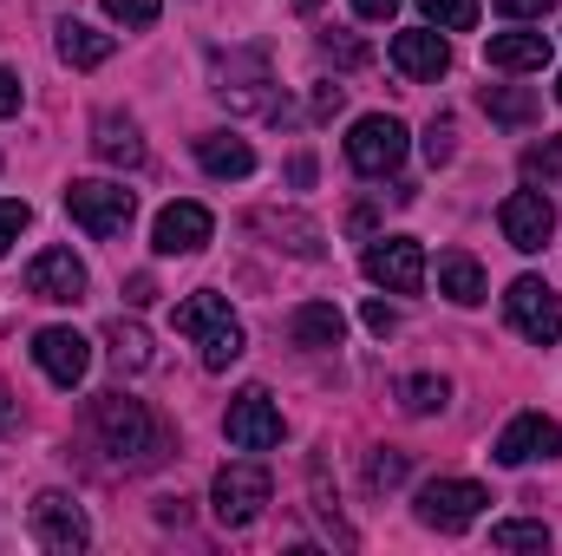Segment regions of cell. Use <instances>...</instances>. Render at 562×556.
<instances>
[{"label":"cell","mask_w":562,"mask_h":556,"mask_svg":"<svg viewBox=\"0 0 562 556\" xmlns=\"http://www.w3.org/2000/svg\"><path fill=\"white\" fill-rule=\"evenodd\" d=\"M92 438L119 458V465H157L164 458V445H170V432L150 419L144 400L132 393H99L92 400Z\"/></svg>","instance_id":"cell-1"},{"label":"cell","mask_w":562,"mask_h":556,"mask_svg":"<svg viewBox=\"0 0 562 556\" xmlns=\"http://www.w3.org/2000/svg\"><path fill=\"white\" fill-rule=\"evenodd\" d=\"M177 334H190V341H196V354H203V367H210V374H229V367L243 360V347H249V334H243L236 308H229L216 288H196L190 301H177Z\"/></svg>","instance_id":"cell-2"},{"label":"cell","mask_w":562,"mask_h":556,"mask_svg":"<svg viewBox=\"0 0 562 556\" xmlns=\"http://www.w3.org/2000/svg\"><path fill=\"white\" fill-rule=\"evenodd\" d=\"M210 92H216L229 112L281 119V92H276V73H269V53H256V46L216 53V66H210Z\"/></svg>","instance_id":"cell-3"},{"label":"cell","mask_w":562,"mask_h":556,"mask_svg":"<svg viewBox=\"0 0 562 556\" xmlns=\"http://www.w3.org/2000/svg\"><path fill=\"white\" fill-rule=\"evenodd\" d=\"M132 210H138V197H132L125 184H105V177H72V184H66V216H72L86 236H99V243L125 236V230H132Z\"/></svg>","instance_id":"cell-4"},{"label":"cell","mask_w":562,"mask_h":556,"mask_svg":"<svg viewBox=\"0 0 562 556\" xmlns=\"http://www.w3.org/2000/svg\"><path fill=\"white\" fill-rule=\"evenodd\" d=\"M269 471L256 465V458H236V465H223L216 471V485H210V504H216V524L223 531H249L262 511H269Z\"/></svg>","instance_id":"cell-5"},{"label":"cell","mask_w":562,"mask_h":556,"mask_svg":"<svg viewBox=\"0 0 562 556\" xmlns=\"http://www.w3.org/2000/svg\"><path fill=\"white\" fill-rule=\"evenodd\" d=\"M484 504H491V491H484V485H471V478H431V485H419V498H413L419 524H425V531H438V537L471 531V524L484 518Z\"/></svg>","instance_id":"cell-6"},{"label":"cell","mask_w":562,"mask_h":556,"mask_svg":"<svg viewBox=\"0 0 562 556\" xmlns=\"http://www.w3.org/2000/svg\"><path fill=\"white\" fill-rule=\"evenodd\" d=\"M504 321L530 341V347H557L562 341V301L557 288L543 276H517L510 288H504Z\"/></svg>","instance_id":"cell-7"},{"label":"cell","mask_w":562,"mask_h":556,"mask_svg":"<svg viewBox=\"0 0 562 556\" xmlns=\"http://www.w3.org/2000/svg\"><path fill=\"white\" fill-rule=\"evenodd\" d=\"M347 164H353L360 177H393V170L406 164V125H400L393 112L360 119V125L347 132Z\"/></svg>","instance_id":"cell-8"},{"label":"cell","mask_w":562,"mask_h":556,"mask_svg":"<svg viewBox=\"0 0 562 556\" xmlns=\"http://www.w3.org/2000/svg\"><path fill=\"white\" fill-rule=\"evenodd\" d=\"M26 518H33V537H40V551H53V556H79L86 544H92V524H86L79 498H66V491H40Z\"/></svg>","instance_id":"cell-9"},{"label":"cell","mask_w":562,"mask_h":556,"mask_svg":"<svg viewBox=\"0 0 562 556\" xmlns=\"http://www.w3.org/2000/svg\"><path fill=\"white\" fill-rule=\"evenodd\" d=\"M497 230H504L510 249L537 256V249H550V236H557V203H550L543 190H510L504 210H497Z\"/></svg>","instance_id":"cell-10"},{"label":"cell","mask_w":562,"mask_h":556,"mask_svg":"<svg viewBox=\"0 0 562 556\" xmlns=\"http://www.w3.org/2000/svg\"><path fill=\"white\" fill-rule=\"evenodd\" d=\"M223 432H229L236 452H269V445H281V407L269 400V387H243L229 400V413H223Z\"/></svg>","instance_id":"cell-11"},{"label":"cell","mask_w":562,"mask_h":556,"mask_svg":"<svg viewBox=\"0 0 562 556\" xmlns=\"http://www.w3.org/2000/svg\"><path fill=\"white\" fill-rule=\"evenodd\" d=\"M360 269H367V281H380V288H393V294H419L425 288V249L413 236H380V243H367Z\"/></svg>","instance_id":"cell-12"},{"label":"cell","mask_w":562,"mask_h":556,"mask_svg":"<svg viewBox=\"0 0 562 556\" xmlns=\"http://www.w3.org/2000/svg\"><path fill=\"white\" fill-rule=\"evenodd\" d=\"M33 360H40V374L53 387H79L92 374V341L79 327H40L33 334Z\"/></svg>","instance_id":"cell-13"},{"label":"cell","mask_w":562,"mask_h":556,"mask_svg":"<svg viewBox=\"0 0 562 556\" xmlns=\"http://www.w3.org/2000/svg\"><path fill=\"white\" fill-rule=\"evenodd\" d=\"M557 452H562V425L550 413H517L491 445L497 465H537V458H557Z\"/></svg>","instance_id":"cell-14"},{"label":"cell","mask_w":562,"mask_h":556,"mask_svg":"<svg viewBox=\"0 0 562 556\" xmlns=\"http://www.w3.org/2000/svg\"><path fill=\"white\" fill-rule=\"evenodd\" d=\"M26 294H33V301H59V308L86 301V263H79L72 249H40V256L26 263Z\"/></svg>","instance_id":"cell-15"},{"label":"cell","mask_w":562,"mask_h":556,"mask_svg":"<svg viewBox=\"0 0 562 556\" xmlns=\"http://www.w3.org/2000/svg\"><path fill=\"white\" fill-rule=\"evenodd\" d=\"M210 210L203 203H164L157 210V223H150V249L157 256H196L203 243H210Z\"/></svg>","instance_id":"cell-16"},{"label":"cell","mask_w":562,"mask_h":556,"mask_svg":"<svg viewBox=\"0 0 562 556\" xmlns=\"http://www.w3.org/2000/svg\"><path fill=\"white\" fill-rule=\"evenodd\" d=\"M393 66L406 79H445L451 73V40L438 26H406V33H393Z\"/></svg>","instance_id":"cell-17"},{"label":"cell","mask_w":562,"mask_h":556,"mask_svg":"<svg viewBox=\"0 0 562 556\" xmlns=\"http://www.w3.org/2000/svg\"><path fill=\"white\" fill-rule=\"evenodd\" d=\"M92 151L105 157V164H119V170H138L144 164V132L132 112H99L92 119Z\"/></svg>","instance_id":"cell-18"},{"label":"cell","mask_w":562,"mask_h":556,"mask_svg":"<svg viewBox=\"0 0 562 556\" xmlns=\"http://www.w3.org/2000/svg\"><path fill=\"white\" fill-rule=\"evenodd\" d=\"M53 46H59V59H66L72 73H92V66H105V59L119 53V40H112V33H99V26H86V20H59Z\"/></svg>","instance_id":"cell-19"},{"label":"cell","mask_w":562,"mask_h":556,"mask_svg":"<svg viewBox=\"0 0 562 556\" xmlns=\"http://www.w3.org/2000/svg\"><path fill=\"white\" fill-rule=\"evenodd\" d=\"M484 59L497 66V73H543L550 66V33H491V46H484Z\"/></svg>","instance_id":"cell-20"},{"label":"cell","mask_w":562,"mask_h":556,"mask_svg":"<svg viewBox=\"0 0 562 556\" xmlns=\"http://www.w3.org/2000/svg\"><path fill=\"white\" fill-rule=\"evenodd\" d=\"M288 334H294V347H340L347 341V314L334 308V301H307V308H294V321H288Z\"/></svg>","instance_id":"cell-21"},{"label":"cell","mask_w":562,"mask_h":556,"mask_svg":"<svg viewBox=\"0 0 562 556\" xmlns=\"http://www.w3.org/2000/svg\"><path fill=\"white\" fill-rule=\"evenodd\" d=\"M438 294L458 301V308H477V301L491 294V288H484V269H477V256L445 249V256H438Z\"/></svg>","instance_id":"cell-22"},{"label":"cell","mask_w":562,"mask_h":556,"mask_svg":"<svg viewBox=\"0 0 562 556\" xmlns=\"http://www.w3.org/2000/svg\"><path fill=\"white\" fill-rule=\"evenodd\" d=\"M196 164L229 184V177H249L256 170V151H249V138H236V132H210V138H196Z\"/></svg>","instance_id":"cell-23"},{"label":"cell","mask_w":562,"mask_h":556,"mask_svg":"<svg viewBox=\"0 0 562 556\" xmlns=\"http://www.w3.org/2000/svg\"><path fill=\"white\" fill-rule=\"evenodd\" d=\"M256 230H262V236H281L288 256L321 263V230H314L307 216H294V210H256Z\"/></svg>","instance_id":"cell-24"},{"label":"cell","mask_w":562,"mask_h":556,"mask_svg":"<svg viewBox=\"0 0 562 556\" xmlns=\"http://www.w3.org/2000/svg\"><path fill=\"white\" fill-rule=\"evenodd\" d=\"M105 347H112L119 374H150V367H157V354H150V334H144L138 321H125V314L105 327Z\"/></svg>","instance_id":"cell-25"},{"label":"cell","mask_w":562,"mask_h":556,"mask_svg":"<svg viewBox=\"0 0 562 556\" xmlns=\"http://www.w3.org/2000/svg\"><path fill=\"white\" fill-rule=\"evenodd\" d=\"M477 105H484L497 125H530V119H537V92H530V86H484Z\"/></svg>","instance_id":"cell-26"},{"label":"cell","mask_w":562,"mask_h":556,"mask_svg":"<svg viewBox=\"0 0 562 556\" xmlns=\"http://www.w3.org/2000/svg\"><path fill=\"white\" fill-rule=\"evenodd\" d=\"M445 400H451V380H438V374H413V380L400 387V407H406L413 419L445 413Z\"/></svg>","instance_id":"cell-27"},{"label":"cell","mask_w":562,"mask_h":556,"mask_svg":"<svg viewBox=\"0 0 562 556\" xmlns=\"http://www.w3.org/2000/svg\"><path fill=\"white\" fill-rule=\"evenodd\" d=\"M491 551H550V524H537V518H510V524H497L491 531Z\"/></svg>","instance_id":"cell-28"},{"label":"cell","mask_w":562,"mask_h":556,"mask_svg":"<svg viewBox=\"0 0 562 556\" xmlns=\"http://www.w3.org/2000/svg\"><path fill=\"white\" fill-rule=\"evenodd\" d=\"M419 13L438 33H471L477 26V0H419Z\"/></svg>","instance_id":"cell-29"},{"label":"cell","mask_w":562,"mask_h":556,"mask_svg":"<svg viewBox=\"0 0 562 556\" xmlns=\"http://www.w3.org/2000/svg\"><path fill=\"white\" fill-rule=\"evenodd\" d=\"M406 471H413V458L393 452V445H380V452L367 458V491H393V485H406Z\"/></svg>","instance_id":"cell-30"},{"label":"cell","mask_w":562,"mask_h":556,"mask_svg":"<svg viewBox=\"0 0 562 556\" xmlns=\"http://www.w3.org/2000/svg\"><path fill=\"white\" fill-rule=\"evenodd\" d=\"M26 223H33V203L26 197H0V256H13V243L26 236Z\"/></svg>","instance_id":"cell-31"},{"label":"cell","mask_w":562,"mask_h":556,"mask_svg":"<svg viewBox=\"0 0 562 556\" xmlns=\"http://www.w3.org/2000/svg\"><path fill=\"white\" fill-rule=\"evenodd\" d=\"M451 157H458V125H451V119H431V125H425V164L438 170V164H451Z\"/></svg>","instance_id":"cell-32"},{"label":"cell","mask_w":562,"mask_h":556,"mask_svg":"<svg viewBox=\"0 0 562 556\" xmlns=\"http://www.w3.org/2000/svg\"><path fill=\"white\" fill-rule=\"evenodd\" d=\"M557 170H562V138H543V144L524 151V177H543V184H550Z\"/></svg>","instance_id":"cell-33"},{"label":"cell","mask_w":562,"mask_h":556,"mask_svg":"<svg viewBox=\"0 0 562 556\" xmlns=\"http://www.w3.org/2000/svg\"><path fill=\"white\" fill-rule=\"evenodd\" d=\"M105 13H112L119 26H157L164 0H105Z\"/></svg>","instance_id":"cell-34"},{"label":"cell","mask_w":562,"mask_h":556,"mask_svg":"<svg viewBox=\"0 0 562 556\" xmlns=\"http://www.w3.org/2000/svg\"><path fill=\"white\" fill-rule=\"evenodd\" d=\"M562 0H497V13L504 20H543V13H557Z\"/></svg>","instance_id":"cell-35"},{"label":"cell","mask_w":562,"mask_h":556,"mask_svg":"<svg viewBox=\"0 0 562 556\" xmlns=\"http://www.w3.org/2000/svg\"><path fill=\"white\" fill-rule=\"evenodd\" d=\"M20 99H26L20 73H7V66H0V119H13V112H20Z\"/></svg>","instance_id":"cell-36"},{"label":"cell","mask_w":562,"mask_h":556,"mask_svg":"<svg viewBox=\"0 0 562 556\" xmlns=\"http://www.w3.org/2000/svg\"><path fill=\"white\" fill-rule=\"evenodd\" d=\"M321 53H327V59H347V66H360V59H367V46H360V40H334V33L321 40Z\"/></svg>","instance_id":"cell-37"},{"label":"cell","mask_w":562,"mask_h":556,"mask_svg":"<svg viewBox=\"0 0 562 556\" xmlns=\"http://www.w3.org/2000/svg\"><path fill=\"white\" fill-rule=\"evenodd\" d=\"M367 327H373V334L386 341V334L400 327V308H386V301H367Z\"/></svg>","instance_id":"cell-38"},{"label":"cell","mask_w":562,"mask_h":556,"mask_svg":"<svg viewBox=\"0 0 562 556\" xmlns=\"http://www.w3.org/2000/svg\"><path fill=\"white\" fill-rule=\"evenodd\" d=\"M340 105H347V86H321L314 92V119H334Z\"/></svg>","instance_id":"cell-39"},{"label":"cell","mask_w":562,"mask_h":556,"mask_svg":"<svg viewBox=\"0 0 562 556\" xmlns=\"http://www.w3.org/2000/svg\"><path fill=\"white\" fill-rule=\"evenodd\" d=\"M353 13H360V20H393L400 0H353Z\"/></svg>","instance_id":"cell-40"},{"label":"cell","mask_w":562,"mask_h":556,"mask_svg":"<svg viewBox=\"0 0 562 556\" xmlns=\"http://www.w3.org/2000/svg\"><path fill=\"white\" fill-rule=\"evenodd\" d=\"M150 294H157V288H150V276H132V281H125V301H132V308H144Z\"/></svg>","instance_id":"cell-41"},{"label":"cell","mask_w":562,"mask_h":556,"mask_svg":"<svg viewBox=\"0 0 562 556\" xmlns=\"http://www.w3.org/2000/svg\"><path fill=\"white\" fill-rule=\"evenodd\" d=\"M0 432H13V400H7V387H0Z\"/></svg>","instance_id":"cell-42"},{"label":"cell","mask_w":562,"mask_h":556,"mask_svg":"<svg viewBox=\"0 0 562 556\" xmlns=\"http://www.w3.org/2000/svg\"><path fill=\"white\" fill-rule=\"evenodd\" d=\"M294 7H321V0H294Z\"/></svg>","instance_id":"cell-43"},{"label":"cell","mask_w":562,"mask_h":556,"mask_svg":"<svg viewBox=\"0 0 562 556\" xmlns=\"http://www.w3.org/2000/svg\"><path fill=\"white\" fill-rule=\"evenodd\" d=\"M557 105H562V79H557Z\"/></svg>","instance_id":"cell-44"}]
</instances>
